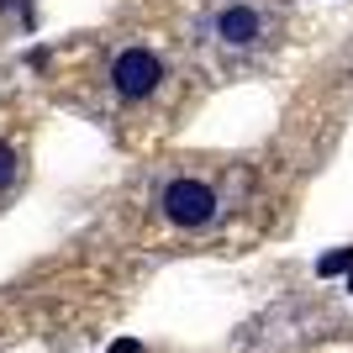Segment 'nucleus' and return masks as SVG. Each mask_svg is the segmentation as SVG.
Returning <instances> with one entry per match:
<instances>
[{"instance_id": "4", "label": "nucleus", "mask_w": 353, "mask_h": 353, "mask_svg": "<svg viewBox=\"0 0 353 353\" xmlns=\"http://www.w3.org/2000/svg\"><path fill=\"white\" fill-rule=\"evenodd\" d=\"M343 269H353V248H338V253H327L322 264H316V274H343Z\"/></svg>"}, {"instance_id": "7", "label": "nucleus", "mask_w": 353, "mask_h": 353, "mask_svg": "<svg viewBox=\"0 0 353 353\" xmlns=\"http://www.w3.org/2000/svg\"><path fill=\"white\" fill-rule=\"evenodd\" d=\"M348 290H353V274H348Z\"/></svg>"}, {"instance_id": "6", "label": "nucleus", "mask_w": 353, "mask_h": 353, "mask_svg": "<svg viewBox=\"0 0 353 353\" xmlns=\"http://www.w3.org/2000/svg\"><path fill=\"white\" fill-rule=\"evenodd\" d=\"M111 353H143V348H137L132 338H121V343H111Z\"/></svg>"}, {"instance_id": "5", "label": "nucleus", "mask_w": 353, "mask_h": 353, "mask_svg": "<svg viewBox=\"0 0 353 353\" xmlns=\"http://www.w3.org/2000/svg\"><path fill=\"white\" fill-rule=\"evenodd\" d=\"M16 169H21L16 148H6V143H0V185H11V179H16Z\"/></svg>"}, {"instance_id": "1", "label": "nucleus", "mask_w": 353, "mask_h": 353, "mask_svg": "<svg viewBox=\"0 0 353 353\" xmlns=\"http://www.w3.org/2000/svg\"><path fill=\"white\" fill-rule=\"evenodd\" d=\"M159 206L174 227H206V221L216 216V190L201 185V179H169Z\"/></svg>"}, {"instance_id": "3", "label": "nucleus", "mask_w": 353, "mask_h": 353, "mask_svg": "<svg viewBox=\"0 0 353 353\" xmlns=\"http://www.w3.org/2000/svg\"><path fill=\"white\" fill-rule=\"evenodd\" d=\"M211 32H216V43H227V48H253L264 37V16L253 11V6H221Z\"/></svg>"}, {"instance_id": "2", "label": "nucleus", "mask_w": 353, "mask_h": 353, "mask_svg": "<svg viewBox=\"0 0 353 353\" xmlns=\"http://www.w3.org/2000/svg\"><path fill=\"white\" fill-rule=\"evenodd\" d=\"M111 79H117V90L127 101H143V95L159 90L163 63H159V53H148V48H127V53H117V63H111Z\"/></svg>"}]
</instances>
